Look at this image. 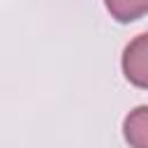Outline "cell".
I'll list each match as a JSON object with an SVG mask.
<instances>
[{"mask_svg":"<svg viewBox=\"0 0 148 148\" xmlns=\"http://www.w3.org/2000/svg\"><path fill=\"white\" fill-rule=\"evenodd\" d=\"M120 67H123L125 79L132 86L148 90V30L136 35L125 46L123 58H120Z\"/></svg>","mask_w":148,"mask_h":148,"instance_id":"obj_1","label":"cell"},{"mask_svg":"<svg viewBox=\"0 0 148 148\" xmlns=\"http://www.w3.org/2000/svg\"><path fill=\"white\" fill-rule=\"evenodd\" d=\"M123 136L132 148H148V104L136 106L125 116Z\"/></svg>","mask_w":148,"mask_h":148,"instance_id":"obj_2","label":"cell"},{"mask_svg":"<svg viewBox=\"0 0 148 148\" xmlns=\"http://www.w3.org/2000/svg\"><path fill=\"white\" fill-rule=\"evenodd\" d=\"M104 7L118 23H132L148 14V0H104Z\"/></svg>","mask_w":148,"mask_h":148,"instance_id":"obj_3","label":"cell"}]
</instances>
